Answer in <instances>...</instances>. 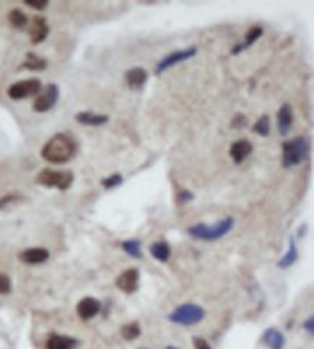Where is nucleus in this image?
Segmentation results:
<instances>
[{
  "label": "nucleus",
  "mask_w": 314,
  "mask_h": 349,
  "mask_svg": "<svg viewBox=\"0 0 314 349\" xmlns=\"http://www.w3.org/2000/svg\"><path fill=\"white\" fill-rule=\"evenodd\" d=\"M77 145L67 134H56L44 145L41 155L49 163H66L76 155Z\"/></svg>",
  "instance_id": "obj_1"
},
{
  "label": "nucleus",
  "mask_w": 314,
  "mask_h": 349,
  "mask_svg": "<svg viewBox=\"0 0 314 349\" xmlns=\"http://www.w3.org/2000/svg\"><path fill=\"white\" fill-rule=\"evenodd\" d=\"M233 226H234V220L228 217V218H224L216 223L214 226H206L202 223L195 224L188 229V233L195 239L211 242V240H218V239L224 237L227 233L233 229Z\"/></svg>",
  "instance_id": "obj_2"
},
{
  "label": "nucleus",
  "mask_w": 314,
  "mask_h": 349,
  "mask_svg": "<svg viewBox=\"0 0 314 349\" xmlns=\"http://www.w3.org/2000/svg\"><path fill=\"white\" fill-rule=\"evenodd\" d=\"M308 155V143L304 137H297L282 145V163L285 167L300 165Z\"/></svg>",
  "instance_id": "obj_3"
},
{
  "label": "nucleus",
  "mask_w": 314,
  "mask_h": 349,
  "mask_svg": "<svg viewBox=\"0 0 314 349\" xmlns=\"http://www.w3.org/2000/svg\"><path fill=\"white\" fill-rule=\"evenodd\" d=\"M204 317H205V311L202 307L188 303V304L179 306L176 310L172 311L169 320L176 325H182V326H192V325L202 321Z\"/></svg>",
  "instance_id": "obj_4"
},
{
  "label": "nucleus",
  "mask_w": 314,
  "mask_h": 349,
  "mask_svg": "<svg viewBox=\"0 0 314 349\" xmlns=\"http://www.w3.org/2000/svg\"><path fill=\"white\" fill-rule=\"evenodd\" d=\"M41 90H42V83L39 79H28V80L13 83L8 90V95L12 99L18 101V99H25V97L39 95Z\"/></svg>",
  "instance_id": "obj_5"
},
{
  "label": "nucleus",
  "mask_w": 314,
  "mask_h": 349,
  "mask_svg": "<svg viewBox=\"0 0 314 349\" xmlns=\"http://www.w3.org/2000/svg\"><path fill=\"white\" fill-rule=\"evenodd\" d=\"M38 182L45 186H56L59 189H67L73 182L71 172H61L53 169H44L38 174Z\"/></svg>",
  "instance_id": "obj_6"
},
{
  "label": "nucleus",
  "mask_w": 314,
  "mask_h": 349,
  "mask_svg": "<svg viewBox=\"0 0 314 349\" xmlns=\"http://www.w3.org/2000/svg\"><path fill=\"white\" fill-rule=\"evenodd\" d=\"M57 101H59V87L56 85H48L37 96L34 102V109L38 112H47L57 104Z\"/></svg>",
  "instance_id": "obj_7"
},
{
  "label": "nucleus",
  "mask_w": 314,
  "mask_h": 349,
  "mask_svg": "<svg viewBox=\"0 0 314 349\" xmlns=\"http://www.w3.org/2000/svg\"><path fill=\"white\" fill-rule=\"evenodd\" d=\"M195 54H196L195 47H191V48H187V49H180V51H175V53H172V54L166 56L163 60H160V63L157 64L156 71L157 73H163V71L167 70V68L173 67V66H176V64L182 63V61H185V60H189L191 57H194Z\"/></svg>",
  "instance_id": "obj_8"
},
{
  "label": "nucleus",
  "mask_w": 314,
  "mask_h": 349,
  "mask_svg": "<svg viewBox=\"0 0 314 349\" xmlns=\"http://www.w3.org/2000/svg\"><path fill=\"white\" fill-rule=\"evenodd\" d=\"M138 281H140V273L136 268H129L124 271L117 278V287L121 291L131 294L138 288Z\"/></svg>",
  "instance_id": "obj_9"
},
{
  "label": "nucleus",
  "mask_w": 314,
  "mask_h": 349,
  "mask_svg": "<svg viewBox=\"0 0 314 349\" xmlns=\"http://www.w3.org/2000/svg\"><path fill=\"white\" fill-rule=\"evenodd\" d=\"M99 311H100V303L93 297H86L77 304V314L80 316V319H92Z\"/></svg>",
  "instance_id": "obj_10"
},
{
  "label": "nucleus",
  "mask_w": 314,
  "mask_h": 349,
  "mask_svg": "<svg viewBox=\"0 0 314 349\" xmlns=\"http://www.w3.org/2000/svg\"><path fill=\"white\" fill-rule=\"evenodd\" d=\"M276 126L281 136H286L293 126V111L290 105H282L276 114Z\"/></svg>",
  "instance_id": "obj_11"
},
{
  "label": "nucleus",
  "mask_w": 314,
  "mask_h": 349,
  "mask_svg": "<svg viewBox=\"0 0 314 349\" xmlns=\"http://www.w3.org/2000/svg\"><path fill=\"white\" fill-rule=\"evenodd\" d=\"M253 152V145L247 140H239L230 147V156L236 163H242Z\"/></svg>",
  "instance_id": "obj_12"
},
{
  "label": "nucleus",
  "mask_w": 314,
  "mask_h": 349,
  "mask_svg": "<svg viewBox=\"0 0 314 349\" xmlns=\"http://www.w3.org/2000/svg\"><path fill=\"white\" fill-rule=\"evenodd\" d=\"M48 251L47 249H41V247H31V249H27V251H23L19 255L20 261H23L25 263H30V265L42 263V262L48 259Z\"/></svg>",
  "instance_id": "obj_13"
},
{
  "label": "nucleus",
  "mask_w": 314,
  "mask_h": 349,
  "mask_svg": "<svg viewBox=\"0 0 314 349\" xmlns=\"http://www.w3.org/2000/svg\"><path fill=\"white\" fill-rule=\"evenodd\" d=\"M262 340L269 349H284L285 346V336L276 328H269L266 330Z\"/></svg>",
  "instance_id": "obj_14"
},
{
  "label": "nucleus",
  "mask_w": 314,
  "mask_h": 349,
  "mask_svg": "<svg viewBox=\"0 0 314 349\" xmlns=\"http://www.w3.org/2000/svg\"><path fill=\"white\" fill-rule=\"evenodd\" d=\"M48 35V25L47 20L44 18H34L32 20V27H31V41L34 44H39Z\"/></svg>",
  "instance_id": "obj_15"
},
{
  "label": "nucleus",
  "mask_w": 314,
  "mask_h": 349,
  "mask_svg": "<svg viewBox=\"0 0 314 349\" xmlns=\"http://www.w3.org/2000/svg\"><path fill=\"white\" fill-rule=\"evenodd\" d=\"M148 74L144 68L141 67H134L131 70H128L125 74V80H127L128 86L133 89H140L144 86V83L147 82Z\"/></svg>",
  "instance_id": "obj_16"
},
{
  "label": "nucleus",
  "mask_w": 314,
  "mask_h": 349,
  "mask_svg": "<svg viewBox=\"0 0 314 349\" xmlns=\"http://www.w3.org/2000/svg\"><path fill=\"white\" fill-rule=\"evenodd\" d=\"M77 345V340L74 338L63 336V335H51L47 342L48 349H74Z\"/></svg>",
  "instance_id": "obj_17"
},
{
  "label": "nucleus",
  "mask_w": 314,
  "mask_h": 349,
  "mask_svg": "<svg viewBox=\"0 0 314 349\" xmlns=\"http://www.w3.org/2000/svg\"><path fill=\"white\" fill-rule=\"evenodd\" d=\"M80 124L83 126H90V127H98L108 122V116L100 115V114H95V112H80L76 115Z\"/></svg>",
  "instance_id": "obj_18"
},
{
  "label": "nucleus",
  "mask_w": 314,
  "mask_h": 349,
  "mask_svg": "<svg viewBox=\"0 0 314 349\" xmlns=\"http://www.w3.org/2000/svg\"><path fill=\"white\" fill-rule=\"evenodd\" d=\"M153 258L159 262H167L170 258V246L166 242H156L150 246Z\"/></svg>",
  "instance_id": "obj_19"
},
{
  "label": "nucleus",
  "mask_w": 314,
  "mask_h": 349,
  "mask_svg": "<svg viewBox=\"0 0 314 349\" xmlns=\"http://www.w3.org/2000/svg\"><path fill=\"white\" fill-rule=\"evenodd\" d=\"M297 258H298V251H297V246H295L294 239L291 237V239H290L288 251H286V253H285L284 256L281 258V261L278 262V266H279V268H282V269H285V268H290L291 265H294L295 261H297Z\"/></svg>",
  "instance_id": "obj_20"
},
{
  "label": "nucleus",
  "mask_w": 314,
  "mask_h": 349,
  "mask_svg": "<svg viewBox=\"0 0 314 349\" xmlns=\"http://www.w3.org/2000/svg\"><path fill=\"white\" fill-rule=\"evenodd\" d=\"M22 67L30 68V70H44L47 67V61L44 58L38 57L37 54L30 53V54H27V60L22 64Z\"/></svg>",
  "instance_id": "obj_21"
},
{
  "label": "nucleus",
  "mask_w": 314,
  "mask_h": 349,
  "mask_svg": "<svg viewBox=\"0 0 314 349\" xmlns=\"http://www.w3.org/2000/svg\"><path fill=\"white\" fill-rule=\"evenodd\" d=\"M9 22L16 29H23L28 25V18L20 9H13L9 13Z\"/></svg>",
  "instance_id": "obj_22"
},
{
  "label": "nucleus",
  "mask_w": 314,
  "mask_h": 349,
  "mask_svg": "<svg viewBox=\"0 0 314 349\" xmlns=\"http://www.w3.org/2000/svg\"><path fill=\"white\" fill-rule=\"evenodd\" d=\"M262 35V28L260 27H253V28H250V31L246 34V39H245V44H242V45H239V47H236V51H233V53H239V51H242V49H245L246 47H250L255 41H257V38Z\"/></svg>",
  "instance_id": "obj_23"
},
{
  "label": "nucleus",
  "mask_w": 314,
  "mask_h": 349,
  "mask_svg": "<svg viewBox=\"0 0 314 349\" xmlns=\"http://www.w3.org/2000/svg\"><path fill=\"white\" fill-rule=\"evenodd\" d=\"M140 333H141L140 325L136 323V321L128 323V325H125V326H122V329H121V335H122V338L127 340L137 339L138 336H140Z\"/></svg>",
  "instance_id": "obj_24"
},
{
  "label": "nucleus",
  "mask_w": 314,
  "mask_h": 349,
  "mask_svg": "<svg viewBox=\"0 0 314 349\" xmlns=\"http://www.w3.org/2000/svg\"><path fill=\"white\" fill-rule=\"evenodd\" d=\"M269 130H271V126H269V116L268 115L260 116L256 121L255 126H253V131H255L256 134H259V136L262 137L268 136L269 134Z\"/></svg>",
  "instance_id": "obj_25"
},
{
  "label": "nucleus",
  "mask_w": 314,
  "mask_h": 349,
  "mask_svg": "<svg viewBox=\"0 0 314 349\" xmlns=\"http://www.w3.org/2000/svg\"><path fill=\"white\" fill-rule=\"evenodd\" d=\"M122 249L133 258H141V246L137 240H127L122 243Z\"/></svg>",
  "instance_id": "obj_26"
},
{
  "label": "nucleus",
  "mask_w": 314,
  "mask_h": 349,
  "mask_svg": "<svg viewBox=\"0 0 314 349\" xmlns=\"http://www.w3.org/2000/svg\"><path fill=\"white\" fill-rule=\"evenodd\" d=\"M122 184V176L121 174H112V176H109V178H107V179H103L102 181V185L107 188V189H112V188H117L118 185Z\"/></svg>",
  "instance_id": "obj_27"
},
{
  "label": "nucleus",
  "mask_w": 314,
  "mask_h": 349,
  "mask_svg": "<svg viewBox=\"0 0 314 349\" xmlns=\"http://www.w3.org/2000/svg\"><path fill=\"white\" fill-rule=\"evenodd\" d=\"M12 290V282L9 277L5 273H0V294H9Z\"/></svg>",
  "instance_id": "obj_28"
},
{
  "label": "nucleus",
  "mask_w": 314,
  "mask_h": 349,
  "mask_svg": "<svg viewBox=\"0 0 314 349\" xmlns=\"http://www.w3.org/2000/svg\"><path fill=\"white\" fill-rule=\"evenodd\" d=\"M25 5H28L31 8H34V9L42 10L44 8H47L48 2L47 0H25Z\"/></svg>",
  "instance_id": "obj_29"
},
{
  "label": "nucleus",
  "mask_w": 314,
  "mask_h": 349,
  "mask_svg": "<svg viewBox=\"0 0 314 349\" xmlns=\"http://www.w3.org/2000/svg\"><path fill=\"white\" fill-rule=\"evenodd\" d=\"M303 328H304V330L308 335L314 336V316H311V317H308V319L305 320L304 323H303Z\"/></svg>",
  "instance_id": "obj_30"
},
{
  "label": "nucleus",
  "mask_w": 314,
  "mask_h": 349,
  "mask_svg": "<svg viewBox=\"0 0 314 349\" xmlns=\"http://www.w3.org/2000/svg\"><path fill=\"white\" fill-rule=\"evenodd\" d=\"M194 346L195 349H211L210 343L202 338H194Z\"/></svg>",
  "instance_id": "obj_31"
},
{
  "label": "nucleus",
  "mask_w": 314,
  "mask_h": 349,
  "mask_svg": "<svg viewBox=\"0 0 314 349\" xmlns=\"http://www.w3.org/2000/svg\"><path fill=\"white\" fill-rule=\"evenodd\" d=\"M192 198H194V195L191 194V192H188V191H182L180 194L177 195L179 203H187V201H191Z\"/></svg>",
  "instance_id": "obj_32"
},
{
  "label": "nucleus",
  "mask_w": 314,
  "mask_h": 349,
  "mask_svg": "<svg viewBox=\"0 0 314 349\" xmlns=\"http://www.w3.org/2000/svg\"><path fill=\"white\" fill-rule=\"evenodd\" d=\"M166 349H179V348H175V346H167Z\"/></svg>",
  "instance_id": "obj_33"
},
{
  "label": "nucleus",
  "mask_w": 314,
  "mask_h": 349,
  "mask_svg": "<svg viewBox=\"0 0 314 349\" xmlns=\"http://www.w3.org/2000/svg\"><path fill=\"white\" fill-rule=\"evenodd\" d=\"M143 349H146V348H143Z\"/></svg>",
  "instance_id": "obj_34"
}]
</instances>
